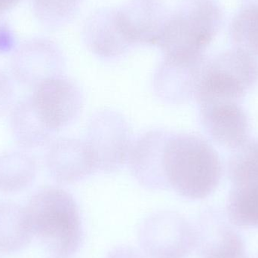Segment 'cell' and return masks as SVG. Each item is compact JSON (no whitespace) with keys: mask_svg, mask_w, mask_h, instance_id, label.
<instances>
[{"mask_svg":"<svg viewBox=\"0 0 258 258\" xmlns=\"http://www.w3.org/2000/svg\"><path fill=\"white\" fill-rule=\"evenodd\" d=\"M168 184L182 197L204 199L218 187L222 165L207 141L192 134H178L164 143L160 161Z\"/></svg>","mask_w":258,"mask_h":258,"instance_id":"obj_1","label":"cell"},{"mask_svg":"<svg viewBox=\"0 0 258 258\" xmlns=\"http://www.w3.org/2000/svg\"><path fill=\"white\" fill-rule=\"evenodd\" d=\"M222 20V12L213 0H189L165 21L156 44L171 64L194 69L204 58Z\"/></svg>","mask_w":258,"mask_h":258,"instance_id":"obj_2","label":"cell"},{"mask_svg":"<svg viewBox=\"0 0 258 258\" xmlns=\"http://www.w3.org/2000/svg\"><path fill=\"white\" fill-rule=\"evenodd\" d=\"M33 236L60 257L77 251L81 221L75 200L63 189L47 186L35 192L25 206Z\"/></svg>","mask_w":258,"mask_h":258,"instance_id":"obj_3","label":"cell"},{"mask_svg":"<svg viewBox=\"0 0 258 258\" xmlns=\"http://www.w3.org/2000/svg\"><path fill=\"white\" fill-rule=\"evenodd\" d=\"M192 75L199 104L215 101L239 102L257 83L258 60L243 50L233 48L203 58Z\"/></svg>","mask_w":258,"mask_h":258,"instance_id":"obj_4","label":"cell"},{"mask_svg":"<svg viewBox=\"0 0 258 258\" xmlns=\"http://www.w3.org/2000/svg\"><path fill=\"white\" fill-rule=\"evenodd\" d=\"M29 97L33 111L42 126L50 133L64 128L73 120L80 107L75 86L57 75L35 86Z\"/></svg>","mask_w":258,"mask_h":258,"instance_id":"obj_5","label":"cell"},{"mask_svg":"<svg viewBox=\"0 0 258 258\" xmlns=\"http://www.w3.org/2000/svg\"><path fill=\"white\" fill-rule=\"evenodd\" d=\"M200 106L202 124L218 145L235 150L249 139V119L239 102L215 101Z\"/></svg>","mask_w":258,"mask_h":258,"instance_id":"obj_6","label":"cell"},{"mask_svg":"<svg viewBox=\"0 0 258 258\" xmlns=\"http://www.w3.org/2000/svg\"><path fill=\"white\" fill-rule=\"evenodd\" d=\"M228 178L232 183L226 211L229 221L236 227L258 229V167Z\"/></svg>","mask_w":258,"mask_h":258,"instance_id":"obj_7","label":"cell"},{"mask_svg":"<svg viewBox=\"0 0 258 258\" xmlns=\"http://www.w3.org/2000/svg\"><path fill=\"white\" fill-rule=\"evenodd\" d=\"M53 50L48 44L30 42L20 47L11 62L14 78L25 86L34 88L49 77H54Z\"/></svg>","mask_w":258,"mask_h":258,"instance_id":"obj_8","label":"cell"},{"mask_svg":"<svg viewBox=\"0 0 258 258\" xmlns=\"http://www.w3.org/2000/svg\"><path fill=\"white\" fill-rule=\"evenodd\" d=\"M203 229V258H248L245 242L227 214H214Z\"/></svg>","mask_w":258,"mask_h":258,"instance_id":"obj_9","label":"cell"},{"mask_svg":"<svg viewBox=\"0 0 258 258\" xmlns=\"http://www.w3.org/2000/svg\"><path fill=\"white\" fill-rule=\"evenodd\" d=\"M33 234L25 207L16 203L0 204V251L15 252L27 246Z\"/></svg>","mask_w":258,"mask_h":258,"instance_id":"obj_10","label":"cell"},{"mask_svg":"<svg viewBox=\"0 0 258 258\" xmlns=\"http://www.w3.org/2000/svg\"><path fill=\"white\" fill-rule=\"evenodd\" d=\"M37 171L34 157L26 151L0 154V192L15 194L32 184Z\"/></svg>","mask_w":258,"mask_h":258,"instance_id":"obj_11","label":"cell"},{"mask_svg":"<svg viewBox=\"0 0 258 258\" xmlns=\"http://www.w3.org/2000/svg\"><path fill=\"white\" fill-rule=\"evenodd\" d=\"M10 125L17 144L24 149L37 148L44 145L51 134L36 117L29 97L12 107Z\"/></svg>","mask_w":258,"mask_h":258,"instance_id":"obj_12","label":"cell"},{"mask_svg":"<svg viewBox=\"0 0 258 258\" xmlns=\"http://www.w3.org/2000/svg\"><path fill=\"white\" fill-rule=\"evenodd\" d=\"M230 34L236 48L258 56V3L241 9L232 22Z\"/></svg>","mask_w":258,"mask_h":258,"instance_id":"obj_13","label":"cell"},{"mask_svg":"<svg viewBox=\"0 0 258 258\" xmlns=\"http://www.w3.org/2000/svg\"><path fill=\"white\" fill-rule=\"evenodd\" d=\"M77 0H36L37 12L42 18H63L72 12Z\"/></svg>","mask_w":258,"mask_h":258,"instance_id":"obj_14","label":"cell"},{"mask_svg":"<svg viewBox=\"0 0 258 258\" xmlns=\"http://www.w3.org/2000/svg\"><path fill=\"white\" fill-rule=\"evenodd\" d=\"M14 89L12 82L0 71V118L6 115L13 107Z\"/></svg>","mask_w":258,"mask_h":258,"instance_id":"obj_15","label":"cell"},{"mask_svg":"<svg viewBox=\"0 0 258 258\" xmlns=\"http://www.w3.org/2000/svg\"><path fill=\"white\" fill-rule=\"evenodd\" d=\"M19 0H0V12L6 10L16 4Z\"/></svg>","mask_w":258,"mask_h":258,"instance_id":"obj_16","label":"cell"}]
</instances>
